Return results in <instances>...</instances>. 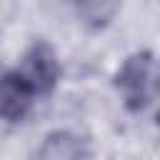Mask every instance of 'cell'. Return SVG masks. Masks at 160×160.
<instances>
[{
  "mask_svg": "<svg viewBox=\"0 0 160 160\" xmlns=\"http://www.w3.org/2000/svg\"><path fill=\"white\" fill-rule=\"evenodd\" d=\"M112 85L120 92L122 105L130 112H140L160 92V58L150 50L128 55L115 70Z\"/></svg>",
  "mask_w": 160,
  "mask_h": 160,
  "instance_id": "1",
  "label": "cell"
},
{
  "mask_svg": "<svg viewBox=\"0 0 160 160\" xmlns=\"http://www.w3.org/2000/svg\"><path fill=\"white\" fill-rule=\"evenodd\" d=\"M18 75L32 88L35 95H50L60 82V60L50 42L35 40L20 58Z\"/></svg>",
  "mask_w": 160,
  "mask_h": 160,
  "instance_id": "2",
  "label": "cell"
},
{
  "mask_svg": "<svg viewBox=\"0 0 160 160\" xmlns=\"http://www.w3.org/2000/svg\"><path fill=\"white\" fill-rule=\"evenodd\" d=\"M35 102L32 88L18 75V70H8L0 75V120L8 125L22 122Z\"/></svg>",
  "mask_w": 160,
  "mask_h": 160,
  "instance_id": "3",
  "label": "cell"
},
{
  "mask_svg": "<svg viewBox=\"0 0 160 160\" xmlns=\"http://www.w3.org/2000/svg\"><path fill=\"white\" fill-rule=\"evenodd\" d=\"M88 152L90 148L82 135L72 130H52L40 140L35 160H85Z\"/></svg>",
  "mask_w": 160,
  "mask_h": 160,
  "instance_id": "4",
  "label": "cell"
},
{
  "mask_svg": "<svg viewBox=\"0 0 160 160\" xmlns=\"http://www.w3.org/2000/svg\"><path fill=\"white\" fill-rule=\"evenodd\" d=\"M78 10V18L85 22V25H92V28H102L118 10V5H105V2H82L75 8Z\"/></svg>",
  "mask_w": 160,
  "mask_h": 160,
  "instance_id": "5",
  "label": "cell"
},
{
  "mask_svg": "<svg viewBox=\"0 0 160 160\" xmlns=\"http://www.w3.org/2000/svg\"><path fill=\"white\" fill-rule=\"evenodd\" d=\"M158 125H160V112H158Z\"/></svg>",
  "mask_w": 160,
  "mask_h": 160,
  "instance_id": "6",
  "label": "cell"
}]
</instances>
